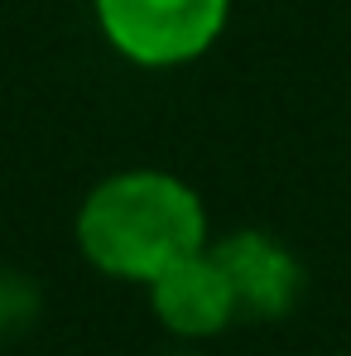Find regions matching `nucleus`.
I'll return each mask as SVG.
<instances>
[{
  "label": "nucleus",
  "instance_id": "f257e3e1",
  "mask_svg": "<svg viewBox=\"0 0 351 356\" xmlns=\"http://www.w3.org/2000/svg\"><path fill=\"white\" fill-rule=\"evenodd\" d=\"M72 236L97 275L145 289L183 255L212 245V217L188 178L140 164L87 188L72 217Z\"/></svg>",
  "mask_w": 351,
  "mask_h": 356
},
{
  "label": "nucleus",
  "instance_id": "f03ea898",
  "mask_svg": "<svg viewBox=\"0 0 351 356\" xmlns=\"http://www.w3.org/2000/svg\"><path fill=\"white\" fill-rule=\"evenodd\" d=\"M106 49L145 72H174L207 58L227 24L231 0H92Z\"/></svg>",
  "mask_w": 351,
  "mask_h": 356
},
{
  "label": "nucleus",
  "instance_id": "7ed1b4c3",
  "mask_svg": "<svg viewBox=\"0 0 351 356\" xmlns=\"http://www.w3.org/2000/svg\"><path fill=\"white\" fill-rule=\"evenodd\" d=\"M212 250L236 289L240 323H284L303 303L308 270L284 236L265 227H236V232L212 236Z\"/></svg>",
  "mask_w": 351,
  "mask_h": 356
},
{
  "label": "nucleus",
  "instance_id": "20e7f679",
  "mask_svg": "<svg viewBox=\"0 0 351 356\" xmlns=\"http://www.w3.org/2000/svg\"><path fill=\"white\" fill-rule=\"evenodd\" d=\"M145 298H149L154 323L169 337H178V342H212V337L231 332L240 323L236 289H231V280H227V270H222L212 245L183 255L159 280H149Z\"/></svg>",
  "mask_w": 351,
  "mask_h": 356
},
{
  "label": "nucleus",
  "instance_id": "39448f33",
  "mask_svg": "<svg viewBox=\"0 0 351 356\" xmlns=\"http://www.w3.org/2000/svg\"><path fill=\"white\" fill-rule=\"evenodd\" d=\"M39 313H44V289H39V280L5 265V270H0V337L29 332V327L39 323Z\"/></svg>",
  "mask_w": 351,
  "mask_h": 356
}]
</instances>
